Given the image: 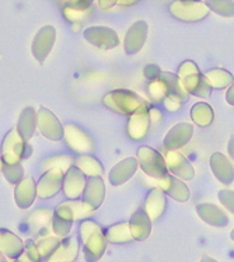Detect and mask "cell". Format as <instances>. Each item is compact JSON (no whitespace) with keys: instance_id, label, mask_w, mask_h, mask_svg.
<instances>
[{"instance_id":"cell-6","label":"cell","mask_w":234,"mask_h":262,"mask_svg":"<svg viewBox=\"0 0 234 262\" xmlns=\"http://www.w3.org/2000/svg\"><path fill=\"white\" fill-rule=\"evenodd\" d=\"M31 153V146L27 143L18 135L16 129L7 132L2 142V159L7 164L20 163L23 159H27Z\"/></svg>"},{"instance_id":"cell-1","label":"cell","mask_w":234,"mask_h":262,"mask_svg":"<svg viewBox=\"0 0 234 262\" xmlns=\"http://www.w3.org/2000/svg\"><path fill=\"white\" fill-rule=\"evenodd\" d=\"M79 233L86 261H100L107 250V244H108L105 233L101 229V226L96 223L94 220L84 219L80 223Z\"/></svg>"},{"instance_id":"cell-41","label":"cell","mask_w":234,"mask_h":262,"mask_svg":"<svg viewBox=\"0 0 234 262\" xmlns=\"http://www.w3.org/2000/svg\"><path fill=\"white\" fill-rule=\"evenodd\" d=\"M52 212L49 209H39L35 213L30 216V225L34 229H44L52 220Z\"/></svg>"},{"instance_id":"cell-50","label":"cell","mask_w":234,"mask_h":262,"mask_svg":"<svg viewBox=\"0 0 234 262\" xmlns=\"http://www.w3.org/2000/svg\"><path fill=\"white\" fill-rule=\"evenodd\" d=\"M227 153H229V159L234 163V136H231L227 142Z\"/></svg>"},{"instance_id":"cell-17","label":"cell","mask_w":234,"mask_h":262,"mask_svg":"<svg viewBox=\"0 0 234 262\" xmlns=\"http://www.w3.org/2000/svg\"><path fill=\"white\" fill-rule=\"evenodd\" d=\"M93 212H94V209L91 208L90 205L86 204L84 201H79V199H68L62 204H59L56 209L53 210V213H56L66 220H70V222L87 219Z\"/></svg>"},{"instance_id":"cell-25","label":"cell","mask_w":234,"mask_h":262,"mask_svg":"<svg viewBox=\"0 0 234 262\" xmlns=\"http://www.w3.org/2000/svg\"><path fill=\"white\" fill-rule=\"evenodd\" d=\"M143 209L146 210V213L149 214L152 222L159 220L165 213V209H167V195L160 188L150 189L144 199Z\"/></svg>"},{"instance_id":"cell-20","label":"cell","mask_w":234,"mask_h":262,"mask_svg":"<svg viewBox=\"0 0 234 262\" xmlns=\"http://www.w3.org/2000/svg\"><path fill=\"white\" fill-rule=\"evenodd\" d=\"M86 182H87V177L73 164L65 172L63 187H62L65 196L68 199H79L83 195Z\"/></svg>"},{"instance_id":"cell-44","label":"cell","mask_w":234,"mask_h":262,"mask_svg":"<svg viewBox=\"0 0 234 262\" xmlns=\"http://www.w3.org/2000/svg\"><path fill=\"white\" fill-rule=\"evenodd\" d=\"M163 104H164V108L167 110V111H170V113H177V111H180V110H181L184 101H182L181 98L177 96V94L170 93V94L164 98Z\"/></svg>"},{"instance_id":"cell-13","label":"cell","mask_w":234,"mask_h":262,"mask_svg":"<svg viewBox=\"0 0 234 262\" xmlns=\"http://www.w3.org/2000/svg\"><path fill=\"white\" fill-rule=\"evenodd\" d=\"M165 163L168 171L182 181H191L197 176L195 167L185 156L178 151H165Z\"/></svg>"},{"instance_id":"cell-14","label":"cell","mask_w":234,"mask_h":262,"mask_svg":"<svg viewBox=\"0 0 234 262\" xmlns=\"http://www.w3.org/2000/svg\"><path fill=\"white\" fill-rule=\"evenodd\" d=\"M149 111L150 105L146 104L129 117L126 122V134L132 140H142L149 134L150 125H152Z\"/></svg>"},{"instance_id":"cell-34","label":"cell","mask_w":234,"mask_h":262,"mask_svg":"<svg viewBox=\"0 0 234 262\" xmlns=\"http://www.w3.org/2000/svg\"><path fill=\"white\" fill-rule=\"evenodd\" d=\"M59 238L56 235H42L39 237L37 241H35V246H37V250L39 252V257H41V261H48V258L52 255L55 250L58 248L59 246Z\"/></svg>"},{"instance_id":"cell-9","label":"cell","mask_w":234,"mask_h":262,"mask_svg":"<svg viewBox=\"0 0 234 262\" xmlns=\"http://www.w3.org/2000/svg\"><path fill=\"white\" fill-rule=\"evenodd\" d=\"M194 132H195V128L191 122L177 123L164 136L163 147L165 151H178L191 142L194 138Z\"/></svg>"},{"instance_id":"cell-35","label":"cell","mask_w":234,"mask_h":262,"mask_svg":"<svg viewBox=\"0 0 234 262\" xmlns=\"http://www.w3.org/2000/svg\"><path fill=\"white\" fill-rule=\"evenodd\" d=\"M73 164H75V160L72 159V156L59 155L44 160L42 164H41V170H42V172H45L48 170H52V168H59V170L66 172Z\"/></svg>"},{"instance_id":"cell-11","label":"cell","mask_w":234,"mask_h":262,"mask_svg":"<svg viewBox=\"0 0 234 262\" xmlns=\"http://www.w3.org/2000/svg\"><path fill=\"white\" fill-rule=\"evenodd\" d=\"M56 41V30L52 26H45L35 34L32 39L31 52L32 56L37 59L39 63H44L51 54L53 45Z\"/></svg>"},{"instance_id":"cell-32","label":"cell","mask_w":234,"mask_h":262,"mask_svg":"<svg viewBox=\"0 0 234 262\" xmlns=\"http://www.w3.org/2000/svg\"><path fill=\"white\" fill-rule=\"evenodd\" d=\"M104 233H105L107 241L112 243V244H126V243L133 241L131 230H129L128 222H122V223L110 226Z\"/></svg>"},{"instance_id":"cell-51","label":"cell","mask_w":234,"mask_h":262,"mask_svg":"<svg viewBox=\"0 0 234 262\" xmlns=\"http://www.w3.org/2000/svg\"><path fill=\"white\" fill-rule=\"evenodd\" d=\"M140 0H118L117 6H121V7H131V6H135L136 3H139Z\"/></svg>"},{"instance_id":"cell-52","label":"cell","mask_w":234,"mask_h":262,"mask_svg":"<svg viewBox=\"0 0 234 262\" xmlns=\"http://www.w3.org/2000/svg\"><path fill=\"white\" fill-rule=\"evenodd\" d=\"M201 262H218V261H216V259H213L212 257H208V255H205V257H202Z\"/></svg>"},{"instance_id":"cell-53","label":"cell","mask_w":234,"mask_h":262,"mask_svg":"<svg viewBox=\"0 0 234 262\" xmlns=\"http://www.w3.org/2000/svg\"><path fill=\"white\" fill-rule=\"evenodd\" d=\"M0 262H9V261H7V258H6L5 255L2 254V252H0Z\"/></svg>"},{"instance_id":"cell-40","label":"cell","mask_w":234,"mask_h":262,"mask_svg":"<svg viewBox=\"0 0 234 262\" xmlns=\"http://www.w3.org/2000/svg\"><path fill=\"white\" fill-rule=\"evenodd\" d=\"M24 252L20 257L14 259L13 262H41V257L39 252L37 250V246L32 240H27L24 243Z\"/></svg>"},{"instance_id":"cell-23","label":"cell","mask_w":234,"mask_h":262,"mask_svg":"<svg viewBox=\"0 0 234 262\" xmlns=\"http://www.w3.org/2000/svg\"><path fill=\"white\" fill-rule=\"evenodd\" d=\"M37 193V182L32 177H24L14 188V201L20 209H28L35 202Z\"/></svg>"},{"instance_id":"cell-21","label":"cell","mask_w":234,"mask_h":262,"mask_svg":"<svg viewBox=\"0 0 234 262\" xmlns=\"http://www.w3.org/2000/svg\"><path fill=\"white\" fill-rule=\"evenodd\" d=\"M138 168V159L136 157H126L112 167L111 171L108 174V181L111 182L112 187H121L136 174Z\"/></svg>"},{"instance_id":"cell-39","label":"cell","mask_w":234,"mask_h":262,"mask_svg":"<svg viewBox=\"0 0 234 262\" xmlns=\"http://www.w3.org/2000/svg\"><path fill=\"white\" fill-rule=\"evenodd\" d=\"M51 225H52L53 234L56 237H62V238H66L68 234L72 230V226H73V222L70 220H66L63 217H60L56 213L52 214V220H51Z\"/></svg>"},{"instance_id":"cell-16","label":"cell","mask_w":234,"mask_h":262,"mask_svg":"<svg viewBox=\"0 0 234 262\" xmlns=\"http://www.w3.org/2000/svg\"><path fill=\"white\" fill-rule=\"evenodd\" d=\"M210 171L220 184L229 187L234 182V164L222 151H216L209 157Z\"/></svg>"},{"instance_id":"cell-15","label":"cell","mask_w":234,"mask_h":262,"mask_svg":"<svg viewBox=\"0 0 234 262\" xmlns=\"http://www.w3.org/2000/svg\"><path fill=\"white\" fill-rule=\"evenodd\" d=\"M147 34H149V24L144 20L133 23L125 35V41H123L125 52L128 55L139 54L147 41Z\"/></svg>"},{"instance_id":"cell-10","label":"cell","mask_w":234,"mask_h":262,"mask_svg":"<svg viewBox=\"0 0 234 262\" xmlns=\"http://www.w3.org/2000/svg\"><path fill=\"white\" fill-rule=\"evenodd\" d=\"M83 37L89 43L94 45L97 48L104 49V51L117 48L119 45V37H118L117 31L110 27H104V26L86 28Z\"/></svg>"},{"instance_id":"cell-2","label":"cell","mask_w":234,"mask_h":262,"mask_svg":"<svg viewBox=\"0 0 234 262\" xmlns=\"http://www.w3.org/2000/svg\"><path fill=\"white\" fill-rule=\"evenodd\" d=\"M177 76L180 77L182 86L185 87L189 96L209 98L212 94V87L209 86L206 77L194 60H184L177 70Z\"/></svg>"},{"instance_id":"cell-31","label":"cell","mask_w":234,"mask_h":262,"mask_svg":"<svg viewBox=\"0 0 234 262\" xmlns=\"http://www.w3.org/2000/svg\"><path fill=\"white\" fill-rule=\"evenodd\" d=\"M75 166L83 172L86 177H102L104 167L101 161L97 160L94 156L91 155H80L75 160Z\"/></svg>"},{"instance_id":"cell-47","label":"cell","mask_w":234,"mask_h":262,"mask_svg":"<svg viewBox=\"0 0 234 262\" xmlns=\"http://www.w3.org/2000/svg\"><path fill=\"white\" fill-rule=\"evenodd\" d=\"M118 3V0H98V6L100 9L104 11L111 10L112 7H115Z\"/></svg>"},{"instance_id":"cell-28","label":"cell","mask_w":234,"mask_h":262,"mask_svg":"<svg viewBox=\"0 0 234 262\" xmlns=\"http://www.w3.org/2000/svg\"><path fill=\"white\" fill-rule=\"evenodd\" d=\"M16 130L26 142L32 139V136L37 130V111L34 108L27 107L23 110L18 117Z\"/></svg>"},{"instance_id":"cell-37","label":"cell","mask_w":234,"mask_h":262,"mask_svg":"<svg viewBox=\"0 0 234 262\" xmlns=\"http://www.w3.org/2000/svg\"><path fill=\"white\" fill-rule=\"evenodd\" d=\"M2 174L5 176L6 180L10 182L11 185H17L24 178V167H23L22 161L14 163V164L5 163L3 168H2Z\"/></svg>"},{"instance_id":"cell-56","label":"cell","mask_w":234,"mask_h":262,"mask_svg":"<svg viewBox=\"0 0 234 262\" xmlns=\"http://www.w3.org/2000/svg\"><path fill=\"white\" fill-rule=\"evenodd\" d=\"M195 2H202V0H195Z\"/></svg>"},{"instance_id":"cell-38","label":"cell","mask_w":234,"mask_h":262,"mask_svg":"<svg viewBox=\"0 0 234 262\" xmlns=\"http://www.w3.org/2000/svg\"><path fill=\"white\" fill-rule=\"evenodd\" d=\"M147 91H149V96L156 102H163L165 97L170 94L168 84L163 79H157V80L150 81L149 86H147Z\"/></svg>"},{"instance_id":"cell-26","label":"cell","mask_w":234,"mask_h":262,"mask_svg":"<svg viewBox=\"0 0 234 262\" xmlns=\"http://www.w3.org/2000/svg\"><path fill=\"white\" fill-rule=\"evenodd\" d=\"M24 243L23 240L16 235L13 231L0 229V252L6 258L10 259H17L24 252Z\"/></svg>"},{"instance_id":"cell-55","label":"cell","mask_w":234,"mask_h":262,"mask_svg":"<svg viewBox=\"0 0 234 262\" xmlns=\"http://www.w3.org/2000/svg\"><path fill=\"white\" fill-rule=\"evenodd\" d=\"M230 238H231V240L234 241V229L231 231H230Z\"/></svg>"},{"instance_id":"cell-36","label":"cell","mask_w":234,"mask_h":262,"mask_svg":"<svg viewBox=\"0 0 234 262\" xmlns=\"http://www.w3.org/2000/svg\"><path fill=\"white\" fill-rule=\"evenodd\" d=\"M209 11L216 13L218 16L231 18L234 17V0H203Z\"/></svg>"},{"instance_id":"cell-19","label":"cell","mask_w":234,"mask_h":262,"mask_svg":"<svg viewBox=\"0 0 234 262\" xmlns=\"http://www.w3.org/2000/svg\"><path fill=\"white\" fill-rule=\"evenodd\" d=\"M197 214L199 219L205 222L206 225L212 226V227H226L230 223L229 214L224 212L223 209L215 204H209V202H202L195 206Z\"/></svg>"},{"instance_id":"cell-5","label":"cell","mask_w":234,"mask_h":262,"mask_svg":"<svg viewBox=\"0 0 234 262\" xmlns=\"http://www.w3.org/2000/svg\"><path fill=\"white\" fill-rule=\"evenodd\" d=\"M171 16L184 23H198L209 16V9L203 2L195 0H174L168 6Z\"/></svg>"},{"instance_id":"cell-49","label":"cell","mask_w":234,"mask_h":262,"mask_svg":"<svg viewBox=\"0 0 234 262\" xmlns=\"http://www.w3.org/2000/svg\"><path fill=\"white\" fill-rule=\"evenodd\" d=\"M226 102L231 107H234V83L226 91Z\"/></svg>"},{"instance_id":"cell-43","label":"cell","mask_w":234,"mask_h":262,"mask_svg":"<svg viewBox=\"0 0 234 262\" xmlns=\"http://www.w3.org/2000/svg\"><path fill=\"white\" fill-rule=\"evenodd\" d=\"M218 199L224 209H227L230 213L234 214V191L220 189L218 192Z\"/></svg>"},{"instance_id":"cell-30","label":"cell","mask_w":234,"mask_h":262,"mask_svg":"<svg viewBox=\"0 0 234 262\" xmlns=\"http://www.w3.org/2000/svg\"><path fill=\"white\" fill-rule=\"evenodd\" d=\"M203 76L206 77L209 86L212 87V90H224L229 89L234 83L233 75L229 70L222 69V68H215V69H209L205 72Z\"/></svg>"},{"instance_id":"cell-46","label":"cell","mask_w":234,"mask_h":262,"mask_svg":"<svg viewBox=\"0 0 234 262\" xmlns=\"http://www.w3.org/2000/svg\"><path fill=\"white\" fill-rule=\"evenodd\" d=\"M65 2H66V6H70L73 9H77V10L87 11L90 10L94 0H65Z\"/></svg>"},{"instance_id":"cell-18","label":"cell","mask_w":234,"mask_h":262,"mask_svg":"<svg viewBox=\"0 0 234 262\" xmlns=\"http://www.w3.org/2000/svg\"><path fill=\"white\" fill-rule=\"evenodd\" d=\"M159 181V188L163 192L170 196L171 199H174L176 202L180 204H185L191 198V191L185 184V181H182L180 178H177L173 174H167L163 177Z\"/></svg>"},{"instance_id":"cell-8","label":"cell","mask_w":234,"mask_h":262,"mask_svg":"<svg viewBox=\"0 0 234 262\" xmlns=\"http://www.w3.org/2000/svg\"><path fill=\"white\" fill-rule=\"evenodd\" d=\"M37 129L44 138L52 142L63 139V125L48 108L42 107L37 111Z\"/></svg>"},{"instance_id":"cell-7","label":"cell","mask_w":234,"mask_h":262,"mask_svg":"<svg viewBox=\"0 0 234 262\" xmlns=\"http://www.w3.org/2000/svg\"><path fill=\"white\" fill-rule=\"evenodd\" d=\"M63 139L70 149L80 155H90L94 150V142L91 139L90 135L75 123L65 125Z\"/></svg>"},{"instance_id":"cell-29","label":"cell","mask_w":234,"mask_h":262,"mask_svg":"<svg viewBox=\"0 0 234 262\" xmlns=\"http://www.w3.org/2000/svg\"><path fill=\"white\" fill-rule=\"evenodd\" d=\"M191 121L199 128H208L215 121V111L208 102L199 101L192 105L189 111Z\"/></svg>"},{"instance_id":"cell-3","label":"cell","mask_w":234,"mask_h":262,"mask_svg":"<svg viewBox=\"0 0 234 262\" xmlns=\"http://www.w3.org/2000/svg\"><path fill=\"white\" fill-rule=\"evenodd\" d=\"M102 104L112 113L119 114V115H128L131 117L132 114L138 111L149 102L144 98L136 94L135 91L126 90V89H118L107 93L102 98Z\"/></svg>"},{"instance_id":"cell-24","label":"cell","mask_w":234,"mask_h":262,"mask_svg":"<svg viewBox=\"0 0 234 262\" xmlns=\"http://www.w3.org/2000/svg\"><path fill=\"white\" fill-rule=\"evenodd\" d=\"M133 241H144L152 233V220L143 208L138 209L128 222Z\"/></svg>"},{"instance_id":"cell-48","label":"cell","mask_w":234,"mask_h":262,"mask_svg":"<svg viewBox=\"0 0 234 262\" xmlns=\"http://www.w3.org/2000/svg\"><path fill=\"white\" fill-rule=\"evenodd\" d=\"M149 114H150V121H152V123L160 122V121L163 119V114H161V111H160V110H157V108L150 107Z\"/></svg>"},{"instance_id":"cell-45","label":"cell","mask_w":234,"mask_h":262,"mask_svg":"<svg viewBox=\"0 0 234 262\" xmlns=\"http://www.w3.org/2000/svg\"><path fill=\"white\" fill-rule=\"evenodd\" d=\"M161 72H163V70L160 69L157 64L150 63V64H147V66H146V68L143 69V76L149 81H153V80H157V79H160V76H161Z\"/></svg>"},{"instance_id":"cell-54","label":"cell","mask_w":234,"mask_h":262,"mask_svg":"<svg viewBox=\"0 0 234 262\" xmlns=\"http://www.w3.org/2000/svg\"><path fill=\"white\" fill-rule=\"evenodd\" d=\"M3 164H5V161L2 159V156H0V172H2V168H3Z\"/></svg>"},{"instance_id":"cell-4","label":"cell","mask_w":234,"mask_h":262,"mask_svg":"<svg viewBox=\"0 0 234 262\" xmlns=\"http://www.w3.org/2000/svg\"><path fill=\"white\" fill-rule=\"evenodd\" d=\"M139 167L142 168V171L150 178L155 180H161L163 177L168 174L167 163H165L164 156L160 151H157L150 146H142L139 147L136 153Z\"/></svg>"},{"instance_id":"cell-33","label":"cell","mask_w":234,"mask_h":262,"mask_svg":"<svg viewBox=\"0 0 234 262\" xmlns=\"http://www.w3.org/2000/svg\"><path fill=\"white\" fill-rule=\"evenodd\" d=\"M160 79H163V80L168 84L170 93L177 94V96L181 98L182 101L186 102L189 100V97L191 96L188 94V91L185 90V87L182 86L181 80H180V77L177 76V73H173V72H161Z\"/></svg>"},{"instance_id":"cell-22","label":"cell","mask_w":234,"mask_h":262,"mask_svg":"<svg viewBox=\"0 0 234 262\" xmlns=\"http://www.w3.org/2000/svg\"><path fill=\"white\" fill-rule=\"evenodd\" d=\"M83 201L89 204L91 208L97 210L105 199V182L102 177H90L87 178L86 188L83 191Z\"/></svg>"},{"instance_id":"cell-42","label":"cell","mask_w":234,"mask_h":262,"mask_svg":"<svg viewBox=\"0 0 234 262\" xmlns=\"http://www.w3.org/2000/svg\"><path fill=\"white\" fill-rule=\"evenodd\" d=\"M89 16H90V10L81 11L77 10V9H73L70 6H65L63 7L65 20H68L70 23H83Z\"/></svg>"},{"instance_id":"cell-12","label":"cell","mask_w":234,"mask_h":262,"mask_svg":"<svg viewBox=\"0 0 234 262\" xmlns=\"http://www.w3.org/2000/svg\"><path fill=\"white\" fill-rule=\"evenodd\" d=\"M65 171L59 168H52L42 172V176L37 182V193L39 198L51 199L56 196L63 187Z\"/></svg>"},{"instance_id":"cell-27","label":"cell","mask_w":234,"mask_h":262,"mask_svg":"<svg viewBox=\"0 0 234 262\" xmlns=\"http://www.w3.org/2000/svg\"><path fill=\"white\" fill-rule=\"evenodd\" d=\"M79 254V243L76 237L63 238L47 262H73Z\"/></svg>"}]
</instances>
